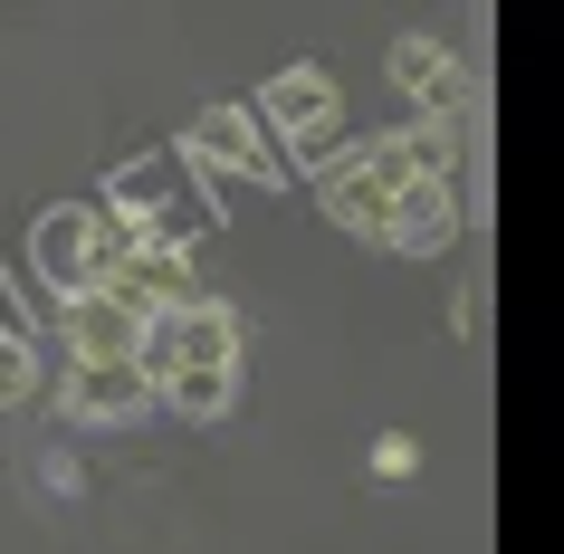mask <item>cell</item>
Listing matches in <instances>:
<instances>
[{
  "mask_svg": "<svg viewBox=\"0 0 564 554\" xmlns=\"http://www.w3.org/2000/svg\"><path fill=\"white\" fill-rule=\"evenodd\" d=\"M249 116L278 134V153H297V163H335L345 153V87H335L316 58H297V67H278L259 87V106Z\"/></svg>",
  "mask_w": 564,
  "mask_h": 554,
  "instance_id": "cell-1",
  "label": "cell"
},
{
  "mask_svg": "<svg viewBox=\"0 0 564 554\" xmlns=\"http://www.w3.org/2000/svg\"><path fill=\"white\" fill-rule=\"evenodd\" d=\"M134 249V230H124L106 202H58L48 220L30 230V259H39V278L58 296H87V287H106V268Z\"/></svg>",
  "mask_w": 564,
  "mask_h": 554,
  "instance_id": "cell-2",
  "label": "cell"
},
{
  "mask_svg": "<svg viewBox=\"0 0 564 554\" xmlns=\"http://www.w3.org/2000/svg\"><path fill=\"white\" fill-rule=\"evenodd\" d=\"M202 363H239V316L220 306V296H192V306H173V316L144 325V354H134V373L163 392L173 373H202Z\"/></svg>",
  "mask_w": 564,
  "mask_h": 554,
  "instance_id": "cell-3",
  "label": "cell"
},
{
  "mask_svg": "<svg viewBox=\"0 0 564 554\" xmlns=\"http://www.w3.org/2000/svg\"><path fill=\"white\" fill-rule=\"evenodd\" d=\"M392 87L412 96L421 124H459L469 116V67H459V48H449L441 30H402L392 39Z\"/></svg>",
  "mask_w": 564,
  "mask_h": 554,
  "instance_id": "cell-4",
  "label": "cell"
},
{
  "mask_svg": "<svg viewBox=\"0 0 564 554\" xmlns=\"http://www.w3.org/2000/svg\"><path fill=\"white\" fill-rule=\"evenodd\" d=\"M106 296H116L124 316H173V306H192V249H163V239H134V249H124L116 268H106Z\"/></svg>",
  "mask_w": 564,
  "mask_h": 554,
  "instance_id": "cell-5",
  "label": "cell"
},
{
  "mask_svg": "<svg viewBox=\"0 0 564 554\" xmlns=\"http://www.w3.org/2000/svg\"><path fill=\"white\" fill-rule=\"evenodd\" d=\"M182 163H220V173H239V182H288V163L268 153V134H259L249 106H202V116L182 124Z\"/></svg>",
  "mask_w": 564,
  "mask_h": 554,
  "instance_id": "cell-6",
  "label": "cell"
},
{
  "mask_svg": "<svg viewBox=\"0 0 564 554\" xmlns=\"http://www.w3.org/2000/svg\"><path fill=\"white\" fill-rule=\"evenodd\" d=\"M316 202H326V220L335 230H355V239H392V192L373 163H364V144H345L335 163H316Z\"/></svg>",
  "mask_w": 564,
  "mask_h": 554,
  "instance_id": "cell-7",
  "label": "cell"
},
{
  "mask_svg": "<svg viewBox=\"0 0 564 554\" xmlns=\"http://www.w3.org/2000/svg\"><path fill=\"white\" fill-rule=\"evenodd\" d=\"M58 345H67V363H134L144 354V316H124L106 287L58 296Z\"/></svg>",
  "mask_w": 564,
  "mask_h": 554,
  "instance_id": "cell-8",
  "label": "cell"
},
{
  "mask_svg": "<svg viewBox=\"0 0 564 554\" xmlns=\"http://www.w3.org/2000/svg\"><path fill=\"white\" fill-rule=\"evenodd\" d=\"M364 163L392 182V192H412V182H459V124H392L364 144Z\"/></svg>",
  "mask_w": 564,
  "mask_h": 554,
  "instance_id": "cell-9",
  "label": "cell"
},
{
  "mask_svg": "<svg viewBox=\"0 0 564 554\" xmlns=\"http://www.w3.org/2000/svg\"><path fill=\"white\" fill-rule=\"evenodd\" d=\"M144 402H163L134 363H67V382H58V411L67 421H134Z\"/></svg>",
  "mask_w": 564,
  "mask_h": 554,
  "instance_id": "cell-10",
  "label": "cell"
},
{
  "mask_svg": "<svg viewBox=\"0 0 564 554\" xmlns=\"http://www.w3.org/2000/svg\"><path fill=\"white\" fill-rule=\"evenodd\" d=\"M449 239H459V182H412L402 202H392V239L402 259H441Z\"/></svg>",
  "mask_w": 564,
  "mask_h": 554,
  "instance_id": "cell-11",
  "label": "cell"
},
{
  "mask_svg": "<svg viewBox=\"0 0 564 554\" xmlns=\"http://www.w3.org/2000/svg\"><path fill=\"white\" fill-rule=\"evenodd\" d=\"M163 402H173L182 421H230V402H239V363H202V373H173V382H163Z\"/></svg>",
  "mask_w": 564,
  "mask_h": 554,
  "instance_id": "cell-12",
  "label": "cell"
},
{
  "mask_svg": "<svg viewBox=\"0 0 564 554\" xmlns=\"http://www.w3.org/2000/svg\"><path fill=\"white\" fill-rule=\"evenodd\" d=\"M39 392V354H30V335H0V411H20Z\"/></svg>",
  "mask_w": 564,
  "mask_h": 554,
  "instance_id": "cell-13",
  "label": "cell"
},
{
  "mask_svg": "<svg viewBox=\"0 0 564 554\" xmlns=\"http://www.w3.org/2000/svg\"><path fill=\"white\" fill-rule=\"evenodd\" d=\"M412 468H421V439H412V431H383V439H373V478H392V488H402Z\"/></svg>",
  "mask_w": 564,
  "mask_h": 554,
  "instance_id": "cell-14",
  "label": "cell"
},
{
  "mask_svg": "<svg viewBox=\"0 0 564 554\" xmlns=\"http://www.w3.org/2000/svg\"><path fill=\"white\" fill-rule=\"evenodd\" d=\"M30 478H39L48 497H87V468L67 459V449H39V468H30Z\"/></svg>",
  "mask_w": 564,
  "mask_h": 554,
  "instance_id": "cell-15",
  "label": "cell"
},
{
  "mask_svg": "<svg viewBox=\"0 0 564 554\" xmlns=\"http://www.w3.org/2000/svg\"><path fill=\"white\" fill-rule=\"evenodd\" d=\"M449 335H459V345L478 335V287H459V296H449Z\"/></svg>",
  "mask_w": 564,
  "mask_h": 554,
  "instance_id": "cell-16",
  "label": "cell"
},
{
  "mask_svg": "<svg viewBox=\"0 0 564 554\" xmlns=\"http://www.w3.org/2000/svg\"><path fill=\"white\" fill-rule=\"evenodd\" d=\"M0 335H10V325H0Z\"/></svg>",
  "mask_w": 564,
  "mask_h": 554,
  "instance_id": "cell-17",
  "label": "cell"
}]
</instances>
